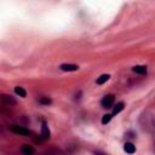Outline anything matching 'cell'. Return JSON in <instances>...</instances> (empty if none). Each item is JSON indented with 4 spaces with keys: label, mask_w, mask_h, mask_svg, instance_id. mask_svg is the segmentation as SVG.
Masks as SVG:
<instances>
[{
    "label": "cell",
    "mask_w": 155,
    "mask_h": 155,
    "mask_svg": "<svg viewBox=\"0 0 155 155\" xmlns=\"http://www.w3.org/2000/svg\"><path fill=\"white\" fill-rule=\"evenodd\" d=\"M41 137H42V139L45 140V139H48L51 136H50V130H48V126L44 122L42 124V126H41Z\"/></svg>",
    "instance_id": "cell-6"
},
{
    "label": "cell",
    "mask_w": 155,
    "mask_h": 155,
    "mask_svg": "<svg viewBox=\"0 0 155 155\" xmlns=\"http://www.w3.org/2000/svg\"><path fill=\"white\" fill-rule=\"evenodd\" d=\"M124 150H125L127 154H133V153L136 151V145H134L133 143H131V142H126V143L124 144Z\"/></svg>",
    "instance_id": "cell-7"
},
{
    "label": "cell",
    "mask_w": 155,
    "mask_h": 155,
    "mask_svg": "<svg viewBox=\"0 0 155 155\" xmlns=\"http://www.w3.org/2000/svg\"><path fill=\"white\" fill-rule=\"evenodd\" d=\"M15 92H16V94H18V96L22 97V98H24V97L27 96L25 90H24L23 87H21V86H16V87H15Z\"/></svg>",
    "instance_id": "cell-9"
},
{
    "label": "cell",
    "mask_w": 155,
    "mask_h": 155,
    "mask_svg": "<svg viewBox=\"0 0 155 155\" xmlns=\"http://www.w3.org/2000/svg\"><path fill=\"white\" fill-rule=\"evenodd\" d=\"M59 68L63 71H76L79 69V67L76 64H62Z\"/></svg>",
    "instance_id": "cell-4"
},
{
    "label": "cell",
    "mask_w": 155,
    "mask_h": 155,
    "mask_svg": "<svg viewBox=\"0 0 155 155\" xmlns=\"http://www.w3.org/2000/svg\"><path fill=\"white\" fill-rule=\"evenodd\" d=\"M21 151H22L24 155H34V153H35L34 148H33L31 145H29V144H24V145L21 148Z\"/></svg>",
    "instance_id": "cell-5"
},
{
    "label": "cell",
    "mask_w": 155,
    "mask_h": 155,
    "mask_svg": "<svg viewBox=\"0 0 155 155\" xmlns=\"http://www.w3.org/2000/svg\"><path fill=\"white\" fill-rule=\"evenodd\" d=\"M124 107H125V104H124V102H119L114 108H113V114L115 115V114H119L122 109H124Z\"/></svg>",
    "instance_id": "cell-11"
},
{
    "label": "cell",
    "mask_w": 155,
    "mask_h": 155,
    "mask_svg": "<svg viewBox=\"0 0 155 155\" xmlns=\"http://www.w3.org/2000/svg\"><path fill=\"white\" fill-rule=\"evenodd\" d=\"M39 102H40V104H42V105H50V104L52 103V99L48 98V97H41V98L39 99Z\"/></svg>",
    "instance_id": "cell-12"
},
{
    "label": "cell",
    "mask_w": 155,
    "mask_h": 155,
    "mask_svg": "<svg viewBox=\"0 0 155 155\" xmlns=\"http://www.w3.org/2000/svg\"><path fill=\"white\" fill-rule=\"evenodd\" d=\"M111 117H113L111 114H105V115H103V117H102V124H103V125L108 124V122L111 120Z\"/></svg>",
    "instance_id": "cell-13"
},
{
    "label": "cell",
    "mask_w": 155,
    "mask_h": 155,
    "mask_svg": "<svg viewBox=\"0 0 155 155\" xmlns=\"http://www.w3.org/2000/svg\"><path fill=\"white\" fill-rule=\"evenodd\" d=\"M109 78H110L109 74H103V75H101V76L97 79V84H98V85H103L104 82H107V81L109 80Z\"/></svg>",
    "instance_id": "cell-10"
},
{
    "label": "cell",
    "mask_w": 155,
    "mask_h": 155,
    "mask_svg": "<svg viewBox=\"0 0 155 155\" xmlns=\"http://www.w3.org/2000/svg\"><path fill=\"white\" fill-rule=\"evenodd\" d=\"M1 101L6 104V105H15L16 104V99L13 98V97H11V96H7V94H2L1 96Z\"/></svg>",
    "instance_id": "cell-3"
},
{
    "label": "cell",
    "mask_w": 155,
    "mask_h": 155,
    "mask_svg": "<svg viewBox=\"0 0 155 155\" xmlns=\"http://www.w3.org/2000/svg\"><path fill=\"white\" fill-rule=\"evenodd\" d=\"M10 130H11L12 132L19 134V136H25V137H27V136L30 134V131H29L28 128L22 127V126H18V125H12V126L10 127Z\"/></svg>",
    "instance_id": "cell-1"
},
{
    "label": "cell",
    "mask_w": 155,
    "mask_h": 155,
    "mask_svg": "<svg viewBox=\"0 0 155 155\" xmlns=\"http://www.w3.org/2000/svg\"><path fill=\"white\" fill-rule=\"evenodd\" d=\"M132 70L137 74H145L147 73V67L145 65H136L132 68Z\"/></svg>",
    "instance_id": "cell-8"
},
{
    "label": "cell",
    "mask_w": 155,
    "mask_h": 155,
    "mask_svg": "<svg viewBox=\"0 0 155 155\" xmlns=\"http://www.w3.org/2000/svg\"><path fill=\"white\" fill-rule=\"evenodd\" d=\"M101 104L103 108H110L114 104V94H107L101 101Z\"/></svg>",
    "instance_id": "cell-2"
},
{
    "label": "cell",
    "mask_w": 155,
    "mask_h": 155,
    "mask_svg": "<svg viewBox=\"0 0 155 155\" xmlns=\"http://www.w3.org/2000/svg\"><path fill=\"white\" fill-rule=\"evenodd\" d=\"M94 155H105V154L102 151H94Z\"/></svg>",
    "instance_id": "cell-14"
}]
</instances>
